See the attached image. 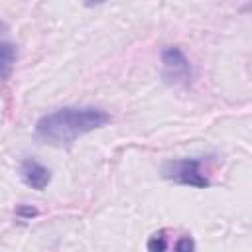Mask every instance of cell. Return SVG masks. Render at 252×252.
<instances>
[{
	"label": "cell",
	"mask_w": 252,
	"mask_h": 252,
	"mask_svg": "<svg viewBox=\"0 0 252 252\" xmlns=\"http://www.w3.org/2000/svg\"><path fill=\"white\" fill-rule=\"evenodd\" d=\"M20 175H22L24 183L30 185L35 191H43L49 185V181H51V171L45 165H41L39 161H35L33 158H26L22 161Z\"/></svg>",
	"instance_id": "4"
},
{
	"label": "cell",
	"mask_w": 252,
	"mask_h": 252,
	"mask_svg": "<svg viewBox=\"0 0 252 252\" xmlns=\"http://www.w3.org/2000/svg\"><path fill=\"white\" fill-rule=\"evenodd\" d=\"M175 252H195V240L191 236H181L175 242Z\"/></svg>",
	"instance_id": "7"
},
{
	"label": "cell",
	"mask_w": 252,
	"mask_h": 252,
	"mask_svg": "<svg viewBox=\"0 0 252 252\" xmlns=\"http://www.w3.org/2000/svg\"><path fill=\"white\" fill-rule=\"evenodd\" d=\"M16 215L22 217V219H32V217L37 215V209H33V207H18Z\"/></svg>",
	"instance_id": "8"
},
{
	"label": "cell",
	"mask_w": 252,
	"mask_h": 252,
	"mask_svg": "<svg viewBox=\"0 0 252 252\" xmlns=\"http://www.w3.org/2000/svg\"><path fill=\"white\" fill-rule=\"evenodd\" d=\"M161 77L169 85H187L193 79V67L177 45H167L161 51Z\"/></svg>",
	"instance_id": "2"
},
{
	"label": "cell",
	"mask_w": 252,
	"mask_h": 252,
	"mask_svg": "<svg viewBox=\"0 0 252 252\" xmlns=\"http://www.w3.org/2000/svg\"><path fill=\"white\" fill-rule=\"evenodd\" d=\"M18 57V49L10 41H0V79L6 81L12 75L14 63Z\"/></svg>",
	"instance_id": "5"
},
{
	"label": "cell",
	"mask_w": 252,
	"mask_h": 252,
	"mask_svg": "<svg viewBox=\"0 0 252 252\" xmlns=\"http://www.w3.org/2000/svg\"><path fill=\"white\" fill-rule=\"evenodd\" d=\"M110 122V114L98 106H63L43 114L35 122V136L49 146H69L81 136Z\"/></svg>",
	"instance_id": "1"
},
{
	"label": "cell",
	"mask_w": 252,
	"mask_h": 252,
	"mask_svg": "<svg viewBox=\"0 0 252 252\" xmlns=\"http://www.w3.org/2000/svg\"><path fill=\"white\" fill-rule=\"evenodd\" d=\"M163 177L181 185H189V187H207L209 179L205 177V173L201 171V159L195 158H185V159H173L167 161L161 169Z\"/></svg>",
	"instance_id": "3"
},
{
	"label": "cell",
	"mask_w": 252,
	"mask_h": 252,
	"mask_svg": "<svg viewBox=\"0 0 252 252\" xmlns=\"http://www.w3.org/2000/svg\"><path fill=\"white\" fill-rule=\"evenodd\" d=\"M167 250V238L165 232L159 230L148 238V252H165Z\"/></svg>",
	"instance_id": "6"
}]
</instances>
